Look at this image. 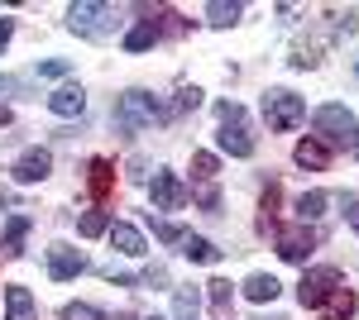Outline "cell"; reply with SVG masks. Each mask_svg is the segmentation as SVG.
<instances>
[{
  "instance_id": "cell-9",
  "label": "cell",
  "mask_w": 359,
  "mask_h": 320,
  "mask_svg": "<svg viewBox=\"0 0 359 320\" xmlns=\"http://www.w3.org/2000/svg\"><path fill=\"white\" fill-rule=\"evenodd\" d=\"M77 272H86V253L72 244H48V277L53 282H72Z\"/></svg>"
},
{
  "instance_id": "cell-29",
  "label": "cell",
  "mask_w": 359,
  "mask_h": 320,
  "mask_svg": "<svg viewBox=\"0 0 359 320\" xmlns=\"http://www.w3.org/2000/svg\"><path fill=\"white\" fill-rule=\"evenodd\" d=\"M273 215H278V182H269V191H264V230L273 225Z\"/></svg>"
},
{
  "instance_id": "cell-36",
  "label": "cell",
  "mask_w": 359,
  "mask_h": 320,
  "mask_svg": "<svg viewBox=\"0 0 359 320\" xmlns=\"http://www.w3.org/2000/svg\"><path fill=\"white\" fill-rule=\"evenodd\" d=\"M5 91H15V81H10V77H0V96H5Z\"/></svg>"
},
{
  "instance_id": "cell-6",
  "label": "cell",
  "mask_w": 359,
  "mask_h": 320,
  "mask_svg": "<svg viewBox=\"0 0 359 320\" xmlns=\"http://www.w3.org/2000/svg\"><path fill=\"white\" fill-rule=\"evenodd\" d=\"M273 244H278V258H283V263H306L311 249H316V230H306V225H283L273 235Z\"/></svg>"
},
{
  "instance_id": "cell-24",
  "label": "cell",
  "mask_w": 359,
  "mask_h": 320,
  "mask_svg": "<svg viewBox=\"0 0 359 320\" xmlns=\"http://www.w3.org/2000/svg\"><path fill=\"white\" fill-rule=\"evenodd\" d=\"M206 296H211V311H216V320L230 316V282H206Z\"/></svg>"
},
{
  "instance_id": "cell-14",
  "label": "cell",
  "mask_w": 359,
  "mask_h": 320,
  "mask_svg": "<svg viewBox=\"0 0 359 320\" xmlns=\"http://www.w3.org/2000/svg\"><path fill=\"white\" fill-rule=\"evenodd\" d=\"M355 292H350V287H345V282H340V287H335L331 296H326V301H321V306H316V316L321 320H350L355 316Z\"/></svg>"
},
{
  "instance_id": "cell-16",
  "label": "cell",
  "mask_w": 359,
  "mask_h": 320,
  "mask_svg": "<svg viewBox=\"0 0 359 320\" xmlns=\"http://www.w3.org/2000/svg\"><path fill=\"white\" fill-rule=\"evenodd\" d=\"M158 39H163V29L154 25V20H139V25L125 34V48H130V53H144V48H154Z\"/></svg>"
},
{
  "instance_id": "cell-13",
  "label": "cell",
  "mask_w": 359,
  "mask_h": 320,
  "mask_svg": "<svg viewBox=\"0 0 359 320\" xmlns=\"http://www.w3.org/2000/svg\"><path fill=\"white\" fill-rule=\"evenodd\" d=\"M292 162L306 167V172H326V167H331V148H326L321 139H302V144L292 148Z\"/></svg>"
},
{
  "instance_id": "cell-34",
  "label": "cell",
  "mask_w": 359,
  "mask_h": 320,
  "mask_svg": "<svg viewBox=\"0 0 359 320\" xmlns=\"http://www.w3.org/2000/svg\"><path fill=\"white\" fill-rule=\"evenodd\" d=\"M10 34H15V20H0V48L10 43Z\"/></svg>"
},
{
  "instance_id": "cell-25",
  "label": "cell",
  "mask_w": 359,
  "mask_h": 320,
  "mask_svg": "<svg viewBox=\"0 0 359 320\" xmlns=\"http://www.w3.org/2000/svg\"><path fill=\"white\" fill-rule=\"evenodd\" d=\"M62 320H111V316L96 311L91 301H67V306H62Z\"/></svg>"
},
{
  "instance_id": "cell-10",
  "label": "cell",
  "mask_w": 359,
  "mask_h": 320,
  "mask_svg": "<svg viewBox=\"0 0 359 320\" xmlns=\"http://www.w3.org/2000/svg\"><path fill=\"white\" fill-rule=\"evenodd\" d=\"M15 182H25V187H34V182H43L48 172H53V158H48V148H25L20 158H15Z\"/></svg>"
},
{
  "instance_id": "cell-35",
  "label": "cell",
  "mask_w": 359,
  "mask_h": 320,
  "mask_svg": "<svg viewBox=\"0 0 359 320\" xmlns=\"http://www.w3.org/2000/svg\"><path fill=\"white\" fill-rule=\"evenodd\" d=\"M5 206H15V196H10V191L0 187V211H5Z\"/></svg>"
},
{
  "instance_id": "cell-39",
  "label": "cell",
  "mask_w": 359,
  "mask_h": 320,
  "mask_svg": "<svg viewBox=\"0 0 359 320\" xmlns=\"http://www.w3.org/2000/svg\"><path fill=\"white\" fill-rule=\"evenodd\" d=\"M111 320H139V316H111Z\"/></svg>"
},
{
  "instance_id": "cell-21",
  "label": "cell",
  "mask_w": 359,
  "mask_h": 320,
  "mask_svg": "<svg viewBox=\"0 0 359 320\" xmlns=\"http://www.w3.org/2000/svg\"><path fill=\"white\" fill-rule=\"evenodd\" d=\"M240 15H245V5H235V0H230V5H225V0H211V5H206V20L216 29H230Z\"/></svg>"
},
{
  "instance_id": "cell-32",
  "label": "cell",
  "mask_w": 359,
  "mask_h": 320,
  "mask_svg": "<svg viewBox=\"0 0 359 320\" xmlns=\"http://www.w3.org/2000/svg\"><path fill=\"white\" fill-rule=\"evenodd\" d=\"M345 220H350V230L359 235V196H345Z\"/></svg>"
},
{
  "instance_id": "cell-17",
  "label": "cell",
  "mask_w": 359,
  "mask_h": 320,
  "mask_svg": "<svg viewBox=\"0 0 359 320\" xmlns=\"http://www.w3.org/2000/svg\"><path fill=\"white\" fill-rule=\"evenodd\" d=\"M172 320H201V292L196 287H177L172 292Z\"/></svg>"
},
{
  "instance_id": "cell-8",
  "label": "cell",
  "mask_w": 359,
  "mask_h": 320,
  "mask_svg": "<svg viewBox=\"0 0 359 320\" xmlns=\"http://www.w3.org/2000/svg\"><path fill=\"white\" fill-rule=\"evenodd\" d=\"M335 287H340V272L335 267H311V272H302V282H297V301H302L306 311H316Z\"/></svg>"
},
{
  "instance_id": "cell-37",
  "label": "cell",
  "mask_w": 359,
  "mask_h": 320,
  "mask_svg": "<svg viewBox=\"0 0 359 320\" xmlns=\"http://www.w3.org/2000/svg\"><path fill=\"white\" fill-rule=\"evenodd\" d=\"M0 125H10V106H0Z\"/></svg>"
},
{
  "instance_id": "cell-12",
  "label": "cell",
  "mask_w": 359,
  "mask_h": 320,
  "mask_svg": "<svg viewBox=\"0 0 359 320\" xmlns=\"http://www.w3.org/2000/svg\"><path fill=\"white\" fill-rule=\"evenodd\" d=\"M106 235H111V244L125 253V258H144V253H149L144 235H139L135 225H125V220H111V230H106Z\"/></svg>"
},
{
  "instance_id": "cell-27",
  "label": "cell",
  "mask_w": 359,
  "mask_h": 320,
  "mask_svg": "<svg viewBox=\"0 0 359 320\" xmlns=\"http://www.w3.org/2000/svg\"><path fill=\"white\" fill-rule=\"evenodd\" d=\"M25 235H29V220H25V215H15V220L5 225V249L20 253V239H25Z\"/></svg>"
},
{
  "instance_id": "cell-18",
  "label": "cell",
  "mask_w": 359,
  "mask_h": 320,
  "mask_svg": "<svg viewBox=\"0 0 359 320\" xmlns=\"http://www.w3.org/2000/svg\"><path fill=\"white\" fill-rule=\"evenodd\" d=\"M5 311H10V320H34V296H29V287H5Z\"/></svg>"
},
{
  "instance_id": "cell-1",
  "label": "cell",
  "mask_w": 359,
  "mask_h": 320,
  "mask_svg": "<svg viewBox=\"0 0 359 320\" xmlns=\"http://www.w3.org/2000/svg\"><path fill=\"white\" fill-rule=\"evenodd\" d=\"M158 120H163V106L149 91H139V86L115 101V130L120 134H139V130H149V125H158Z\"/></svg>"
},
{
  "instance_id": "cell-2",
  "label": "cell",
  "mask_w": 359,
  "mask_h": 320,
  "mask_svg": "<svg viewBox=\"0 0 359 320\" xmlns=\"http://www.w3.org/2000/svg\"><path fill=\"white\" fill-rule=\"evenodd\" d=\"M216 115H221V134H216V144H221L230 158H254V134H249V125H245V106L221 101Z\"/></svg>"
},
{
  "instance_id": "cell-7",
  "label": "cell",
  "mask_w": 359,
  "mask_h": 320,
  "mask_svg": "<svg viewBox=\"0 0 359 320\" xmlns=\"http://www.w3.org/2000/svg\"><path fill=\"white\" fill-rule=\"evenodd\" d=\"M149 191H154V211H182V206L192 201V191L182 187V177H177V172H168V167L154 172Z\"/></svg>"
},
{
  "instance_id": "cell-23",
  "label": "cell",
  "mask_w": 359,
  "mask_h": 320,
  "mask_svg": "<svg viewBox=\"0 0 359 320\" xmlns=\"http://www.w3.org/2000/svg\"><path fill=\"white\" fill-rule=\"evenodd\" d=\"M77 230H82L86 239H101V235L111 230V215H106V211H86L82 220H77Z\"/></svg>"
},
{
  "instance_id": "cell-31",
  "label": "cell",
  "mask_w": 359,
  "mask_h": 320,
  "mask_svg": "<svg viewBox=\"0 0 359 320\" xmlns=\"http://www.w3.org/2000/svg\"><path fill=\"white\" fill-rule=\"evenodd\" d=\"M201 106V91H196V86H182V91H177V110H196Z\"/></svg>"
},
{
  "instance_id": "cell-26",
  "label": "cell",
  "mask_w": 359,
  "mask_h": 320,
  "mask_svg": "<svg viewBox=\"0 0 359 320\" xmlns=\"http://www.w3.org/2000/svg\"><path fill=\"white\" fill-rule=\"evenodd\" d=\"M216 153H192V177L196 182H216Z\"/></svg>"
},
{
  "instance_id": "cell-5",
  "label": "cell",
  "mask_w": 359,
  "mask_h": 320,
  "mask_svg": "<svg viewBox=\"0 0 359 320\" xmlns=\"http://www.w3.org/2000/svg\"><path fill=\"white\" fill-rule=\"evenodd\" d=\"M264 120H269V130L273 134H287V130H297L306 120V106H302V96H292V91H269L264 96Z\"/></svg>"
},
{
  "instance_id": "cell-4",
  "label": "cell",
  "mask_w": 359,
  "mask_h": 320,
  "mask_svg": "<svg viewBox=\"0 0 359 320\" xmlns=\"http://www.w3.org/2000/svg\"><path fill=\"white\" fill-rule=\"evenodd\" d=\"M111 25H115V10L101 5V0H77V5H67V29L82 34V39H106Z\"/></svg>"
},
{
  "instance_id": "cell-40",
  "label": "cell",
  "mask_w": 359,
  "mask_h": 320,
  "mask_svg": "<svg viewBox=\"0 0 359 320\" xmlns=\"http://www.w3.org/2000/svg\"><path fill=\"white\" fill-rule=\"evenodd\" d=\"M355 72H359V67H355Z\"/></svg>"
},
{
  "instance_id": "cell-30",
  "label": "cell",
  "mask_w": 359,
  "mask_h": 320,
  "mask_svg": "<svg viewBox=\"0 0 359 320\" xmlns=\"http://www.w3.org/2000/svg\"><path fill=\"white\" fill-rule=\"evenodd\" d=\"M72 67L62 62V57H53V62H39V77H48V81H57V77H67Z\"/></svg>"
},
{
  "instance_id": "cell-15",
  "label": "cell",
  "mask_w": 359,
  "mask_h": 320,
  "mask_svg": "<svg viewBox=\"0 0 359 320\" xmlns=\"http://www.w3.org/2000/svg\"><path fill=\"white\" fill-rule=\"evenodd\" d=\"M48 110H53V115H67V120H72V115H82V110H86V91L67 81V86H57L53 96H48Z\"/></svg>"
},
{
  "instance_id": "cell-38",
  "label": "cell",
  "mask_w": 359,
  "mask_h": 320,
  "mask_svg": "<svg viewBox=\"0 0 359 320\" xmlns=\"http://www.w3.org/2000/svg\"><path fill=\"white\" fill-rule=\"evenodd\" d=\"M350 153H355V158H359V134H355V144H350Z\"/></svg>"
},
{
  "instance_id": "cell-22",
  "label": "cell",
  "mask_w": 359,
  "mask_h": 320,
  "mask_svg": "<svg viewBox=\"0 0 359 320\" xmlns=\"http://www.w3.org/2000/svg\"><path fill=\"white\" fill-rule=\"evenodd\" d=\"M316 215H326V191H302L297 196V225L316 220Z\"/></svg>"
},
{
  "instance_id": "cell-3",
  "label": "cell",
  "mask_w": 359,
  "mask_h": 320,
  "mask_svg": "<svg viewBox=\"0 0 359 320\" xmlns=\"http://www.w3.org/2000/svg\"><path fill=\"white\" fill-rule=\"evenodd\" d=\"M311 125H316V134H321V144H326V148H335V144H340V148H350V144H355V134H359V120L345 106H335V101L316 110V115H311Z\"/></svg>"
},
{
  "instance_id": "cell-28",
  "label": "cell",
  "mask_w": 359,
  "mask_h": 320,
  "mask_svg": "<svg viewBox=\"0 0 359 320\" xmlns=\"http://www.w3.org/2000/svg\"><path fill=\"white\" fill-rule=\"evenodd\" d=\"M154 235H158L163 244H182V239H187V230L172 225V220H154Z\"/></svg>"
},
{
  "instance_id": "cell-33",
  "label": "cell",
  "mask_w": 359,
  "mask_h": 320,
  "mask_svg": "<svg viewBox=\"0 0 359 320\" xmlns=\"http://www.w3.org/2000/svg\"><path fill=\"white\" fill-rule=\"evenodd\" d=\"M201 206H206V211H216V206H221V191L206 187V191H201Z\"/></svg>"
},
{
  "instance_id": "cell-19",
  "label": "cell",
  "mask_w": 359,
  "mask_h": 320,
  "mask_svg": "<svg viewBox=\"0 0 359 320\" xmlns=\"http://www.w3.org/2000/svg\"><path fill=\"white\" fill-rule=\"evenodd\" d=\"M182 253H187L192 263H221V249L211 239H201V235H187V239H182Z\"/></svg>"
},
{
  "instance_id": "cell-20",
  "label": "cell",
  "mask_w": 359,
  "mask_h": 320,
  "mask_svg": "<svg viewBox=\"0 0 359 320\" xmlns=\"http://www.w3.org/2000/svg\"><path fill=\"white\" fill-rule=\"evenodd\" d=\"M245 296H249V301H259V306L273 301V296H278V277H273V272H254V277L245 282Z\"/></svg>"
},
{
  "instance_id": "cell-11",
  "label": "cell",
  "mask_w": 359,
  "mask_h": 320,
  "mask_svg": "<svg viewBox=\"0 0 359 320\" xmlns=\"http://www.w3.org/2000/svg\"><path fill=\"white\" fill-rule=\"evenodd\" d=\"M86 191H91L96 206L111 201V191H115V162L111 158H91V167H86Z\"/></svg>"
}]
</instances>
